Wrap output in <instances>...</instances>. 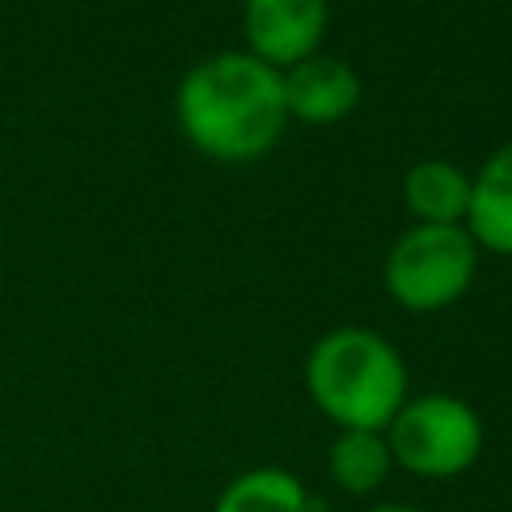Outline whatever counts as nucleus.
<instances>
[{
  "instance_id": "nucleus-10",
  "label": "nucleus",
  "mask_w": 512,
  "mask_h": 512,
  "mask_svg": "<svg viewBox=\"0 0 512 512\" xmlns=\"http://www.w3.org/2000/svg\"><path fill=\"white\" fill-rule=\"evenodd\" d=\"M308 508L312 504H308L300 476L276 464L244 468L220 488L212 504V512H308Z\"/></svg>"
},
{
  "instance_id": "nucleus-2",
  "label": "nucleus",
  "mask_w": 512,
  "mask_h": 512,
  "mask_svg": "<svg viewBox=\"0 0 512 512\" xmlns=\"http://www.w3.org/2000/svg\"><path fill=\"white\" fill-rule=\"evenodd\" d=\"M304 388L336 428L384 432L408 400V368L388 336L340 324L308 348Z\"/></svg>"
},
{
  "instance_id": "nucleus-9",
  "label": "nucleus",
  "mask_w": 512,
  "mask_h": 512,
  "mask_svg": "<svg viewBox=\"0 0 512 512\" xmlns=\"http://www.w3.org/2000/svg\"><path fill=\"white\" fill-rule=\"evenodd\" d=\"M392 468L396 464H392V448L384 432L340 428L328 444V476L348 496H372L376 488H384Z\"/></svg>"
},
{
  "instance_id": "nucleus-1",
  "label": "nucleus",
  "mask_w": 512,
  "mask_h": 512,
  "mask_svg": "<svg viewBox=\"0 0 512 512\" xmlns=\"http://www.w3.org/2000/svg\"><path fill=\"white\" fill-rule=\"evenodd\" d=\"M176 124L184 140L208 160H260L288 128L280 72L256 60L248 48L212 52L180 76Z\"/></svg>"
},
{
  "instance_id": "nucleus-4",
  "label": "nucleus",
  "mask_w": 512,
  "mask_h": 512,
  "mask_svg": "<svg viewBox=\"0 0 512 512\" xmlns=\"http://www.w3.org/2000/svg\"><path fill=\"white\" fill-rule=\"evenodd\" d=\"M480 248L464 224H412L384 256V292L404 312L452 308L476 280Z\"/></svg>"
},
{
  "instance_id": "nucleus-6",
  "label": "nucleus",
  "mask_w": 512,
  "mask_h": 512,
  "mask_svg": "<svg viewBox=\"0 0 512 512\" xmlns=\"http://www.w3.org/2000/svg\"><path fill=\"white\" fill-rule=\"evenodd\" d=\"M280 84H284L288 120H300V124H336L352 116L364 96L360 72L348 60L324 56V52L284 68Z\"/></svg>"
},
{
  "instance_id": "nucleus-3",
  "label": "nucleus",
  "mask_w": 512,
  "mask_h": 512,
  "mask_svg": "<svg viewBox=\"0 0 512 512\" xmlns=\"http://www.w3.org/2000/svg\"><path fill=\"white\" fill-rule=\"evenodd\" d=\"M384 440L400 472L420 480H452L480 460L484 420L464 396L424 392L400 404V412L384 428Z\"/></svg>"
},
{
  "instance_id": "nucleus-11",
  "label": "nucleus",
  "mask_w": 512,
  "mask_h": 512,
  "mask_svg": "<svg viewBox=\"0 0 512 512\" xmlns=\"http://www.w3.org/2000/svg\"><path fill=\"white\" fill-rule=\"evenodd\" d=\"M364 512H424V508H416V504H392L388 500V504H368Z\"/></svg>"
},
{
  "instance_id": "nucleus-8",
  "label": "nucleus",
  "mask_w": 512,
  "mask_h": 512,
  "mask_svg": "<svg viewBox=\"0 0 512 512\" xmlns=\"http://www.w3.org/2000/svg\"><path fill=\"white\" fill-rule=\"evenodd\" d=\"M400 196L416 224H464L472 176L452 160L424 156L404 172Z\"/></svg>"
},
{
  "instance_id": "nucleus-5",
  "label": "nucleus",
  "mask_w": 512,
  "mask_h": 512,
  "mask_svg": "<svg viewBox=\"0 0 512 512\" xmlns=\"http://www.w3.org/2000/svg\"><path fill=\"white\" fill-rule=\"evenodd\" d=\"M240 24L248 52L284 72L320 52L328 32V0H244Z\"/></svg>"
},
{
  "instance_id": "nucleus-7",
  "label": "nucleus",
  "mask_w": 512,
  "mask_h": 512,
  "mask_svg": "<svg viewBox=\"0 0 512 512\" xmlns=\"http://www.w3.org/2000/svg\"><path fill=\"white\" fill-rule=\"evenodd\" d=\"M464 228L480 252L512 256V140H504L472 172V196H468Z\"/></svg>"
}]
</instances>
